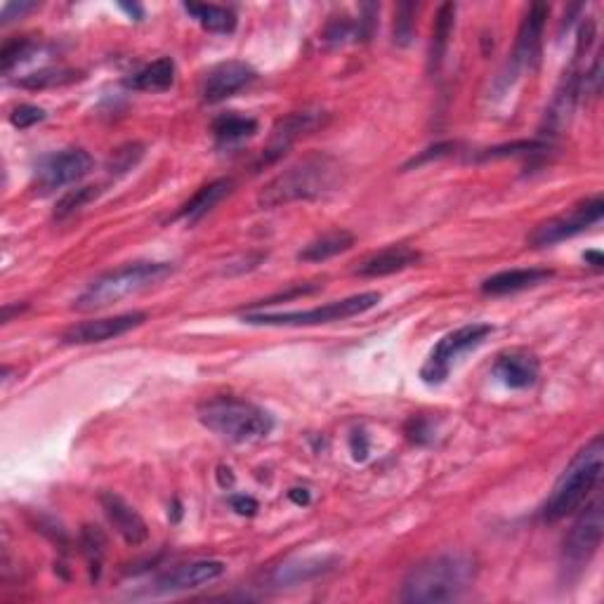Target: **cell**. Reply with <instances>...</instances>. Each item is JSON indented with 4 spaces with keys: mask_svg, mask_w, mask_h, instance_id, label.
Here are the masks:
<instances>
[{
    "mask_svg": "<svg viewBox=\"0 0 604 604\" xmlns=\"http://www.w3.org/2000/svg\"><path fill=\"white\" fill-rule=\"evenodd\" d=\"M416 12L418 5L402 3L395 10V43L409 45L413 34H416Z\"/></svg>",
    "mask_w": 604,
    "mask_h": 604,
    "instance_id": "obj_32",
    "label": "cell"
},
{
    "mask_svg": "<svg viewBox=\"0 0 604 604\" xmlns=\"http://www.w3.org/2000/svg\"><path fill=\"white\" fill-rule=\"evenodd\" d=\"M453 24H456V5L444 3L439 5L435 24H432V41H430V69L437 71L442 67L446 48H449V38L453 34Z\"/></svg>",
    "mask_w": 604,
    "mask_h": 604,
    "instance_id": "obj_25",
    "label": "cell"
},
{
    "mask_svg": "<svg viewBox=\"0 0 604 604\" xmlns=\"http://www.w3.org/2000/svg\"><path fill=\"white\" fill-rule=\"evenodd\" d=\"M232 187L234 182L229 180V177H220V180L208 182V185H203L199 192H196L192 199L180 208L177 218L187 222H199L203 215L210 213V210L218 206L222 199H227V196L232 194Z\"/></svg>",
    "mask_w": 604,
    "mask_h": 604,
    "instance_id": "obj_21",
    "label": "cell"
},
{
    "mask_svg": "<svg viewBox=\"0 0 604 604\" xmlns=\"http://www.w3.org/2000/svg\"><path fill=\"white\" fill-rule=\"evenodd\" d=\"M602 215H604V201L600 196H595V199L583 201L579 206L569 208L567 213L557 215V218H550L548 222H543V225H538L534 232L529 234V244L536 248L562 244V241L571 239V236L586 232V229L597 225V222L602 220Z\"/></svg>",
    "mask_w": 604,
    "mask_h": 604,
    "instance_id": "obj_9",
    "label": "cell"
},
{
    "mask_svg": "<svg viewBox=\"0 0 604 604\" xmlns=\"http://www.w3.org/2000/svg\"><path fill=\"white\" fill-rule=\"evenodd\" d=\"M100 503L104 515H107V520L111 522V527H114L116 534L121 536L128 546H142V543H147L149 527L133 505L123 501L118 494H111V491H104L100 496Z\"/></svg>",
    "mask_w": 604,
    "mask_h": 604,
    "instance_id": "obj_17",
    "label": "cell"
},
{
    "mask_svg": "<svg viewBox=\"0 0 604 604\" xmlns=\"http://www.w3.org/2000/svg\"><path fill=\"white\" fill-rule=\"evenodd\" d=\"M147 321V312H126L116 317H104L93 321H81V324L67 328L62 333V343L67 345H95L107 343L118 336H126L133 328H140Z\"/></svg>",
    "mask_w": 604,
    "mask_h": 604,
    "instance_id": "obj_13",
    "label": "cell"
},
{
    "mask_svg": "<svg viewBox=\"0 0 604 604\" xmlns=\"http://www.w3.org/2000/svg\"><path fill=\"white\" fill-rule=\"evenodd\" d=\"M118 8H121L123 12H128V15L135 17V19H142L144 17L142 5H126V3H121V5H118Z\"/></svg>",
    "mask_w": 604,
    "mask_h": 604,
    "instance_id": "obj_42",
    "label": "cell"
},
{
    "mask_svg": "<svg viewBox=\"0 0 604 604\" xmlns=\"http://www.w3.org/2000/svg\"><path fill=\"white\" fill-rule=\"evenodd\" d=\"M380 293L369 291L352 295L345 300H333L326 305L312 307V310H295V312H248L244 321L251 326H319L333 324V321H347L359 314H366L373 307H378Z\"/></svg>",
    "mask_w": 604,
    "mask_h": 604,
    "instance_id": "obj_6",
    "label": "cell"
},
{
    "mask_svg": "<svg viewBox=\"0 0 604 604\" xmlns=\"http://www.w3.org/2000/svg\"><path fill=\"white\" fill-rule=\"evenodd\" d=\"M604 468V442L602 435H595L583 449L571 458V463L564 468L560 479L550 491L548 501L541 505L538 517L543 522H560L564 517L574 515L586 503V498L593 494V489L600 484Z\"/></svg>",
    "mask_w": 604,
    "mask_h": 604,
    "instance_id": "obj_2",
    "label": "cell"
},
{
    "mask_svg": "<svg viewBox=\"0 0 604 604\" xmlns=\"http://www.w3.org/2000/svg\"><path fill=\"white\" fill-rule=\"evenodd\" d=\"M175 83V62L170 57H159L156 62L147 64V67L137 71L130 78H126L128 88L137 90V93H166L168 88H173Z\"/></svg>",
    "mask_w": 604,
    "mask_h": 604,
    "instance_id": "obj_22",
    "label": "cell"
},
{
    "mask_svg": "<svg viewBox=\"0 0 604 604\" xmlns=\"http://www.w3.org/2000/svg\"><path fill=\"white\" fill-rule=\"evenodd\" d=\"M100 192H102L100 187H76V189H69V192L57 201L55 218L57 220L71 218V215L78 213V210L88 206V203H93L97 199V196H100Z\"/></svg>",
    "mask_w": 604,
    "mask_h": 604,
    "instance_id": "obj_29",
    "label": "cell"
},
{
    "mask_svg": "<svg viewBox=\"0 0 604 604\" xmlns=\"http://www.w3.org/2000/svg\"><path fill=\"white\" fill-rule=\"evenodd\" d=\"M354 246V236L347 229H333V232L321 234L319 239H314L298 253V260L302 262H324L336 258V255L350 251Z\"/></svg>",
    "mask_w": 604,
    "mask_h": 604,
    "instance_id": "obj_23",
    "label": "cell"
},
{
    "mask_svg": "<svg viewBox=\"0 0 604 604\" xmlns=\"http://www.w3.org/2000/svg\"><path fill=\"white\" fill-rule=\"evenodd\" d=\"M336 560H326V557H317V560H302L295 564H286V567H279L272 574V583L274 586H298V583H305L314 579V576L326 574L331 569V564Z\"/></svg>",
    "mask_w": 604,
    "mask_h": 604,
    "instance_id": "obj_27",
    "label": "cell"
},
{
    "mask_svg": "<svg viewBox=\"0 0 604 604\" xmlns=\"http://www.w3.org/2000/svg\"><path fill=\"white\" fill-rule=\"evenodd\" d=\"M420 262V253L413 251L409 246H390L383 248V251L369 255L366 260H361L357 267H354V274L366 279H378V277H390V274L404 272L413 265Z\"/></svg>",
    "mask_w": 604,
    "mask_h": 604,
    "instance_id": "obj_18",
    "label": "cell"
},
{
    "mask_svg": "<svg viewBox=\"0 0 604 604\" xmlns=\"http://www.w3.org/2000/svg\"><path fill=\"white\" fill-rule=\"evenodd\" d=\"M45 116H48L45 114V109L36 107V104H19V107L12 109L10 123L19 130H26V128L36 126V123L45 121Z\"/></svg>",
    "mask_w": 604,
    "mask_h": 604,
    "instance_id": "obj_35",
    "label": "cell"
},
{
    "mask_svg": "<svg viewBox=\"0 0 604 604\" xmlns=\"http://www.w3.org/2000/svg\"><path fill=\"white\" fill-rule=\"evenodd\" d=\"M604 515L602 498H595L581 510L579 520L571 527L567 541H564V569L588 567L597 550L602 546Z\"/></svg>",
    "mask_w": 604,
    "mask_h": 604,
    "instance_id": "obj_10",
    "label": "cell"
},
{
    "mask_svg": "<svg viewBox=\"0 0 604 604\" xmlns=\"http://www.w3.org/2000/svg\"><path fill=\"white\" fill-rule=\"evenodd\" d=\"M491 333H494L491 324H465L456 328V331L446 333L425 359L423 369H420V380L425 385H442L463 354L477 350Z\"/></svg>",
    "mask_w": 604,
    "mask_h": 604,
    "instance_id": "obj_7",
    "label": "cell"
},
{
    "mask_svg": "<svg viewBox=\"0 0 604 604\" xmlns=\"http://www.w3.org/2000/svg\"><path fill=\"white\" fill-rule=\"evenodd\" d=\"M255 69L251 64L241 62V59H229L222 62L218 67H213L203 78L201 85V97L206 104H218L225 102L229 97L241 93L255 81Z\"/></svg>",
    "mask_w": 604,
    "mask_h": 604,
    "instance_id": "obj_15",
    "label": "cell"
},
{
    "mask_svg": "<svg viewBox=\"0 0 604 604\" xmlns=\"http://www.w3.org/2000/svg\"><path fill=\"white\" fill-rule=\"evenodd\" d=\"M258 133V121L244 114H222L213 121V135L220 144H236Z\"/></svg>",
    "mask_w": 604,
    "mask_h": 604,
    "instance_id": "obj_26",
    "label": "cell"
},
{
    "mask_svg": "<svg viewBox=\"0 0 604 604\" xmlns=\"http://www.w3.org/2000/svg\"><path fill=\"white\" fill-rule=\"evenodd\" d=\"M553 269L546 267H520V269H505L494 277L482 281L484 295H510L527 291V288H536L546 284L548 279H553Z\"/></svg>",
    "mask_w": 604,
    "mask_h": 604,
    "instance_id": "obj_20",
    "label": "cell"
},
{
    "mask_svg": "<svg viewBox=\"0 0 604 604\" xmlns=\"http://www.w3.org/2000/svg\"><path fill=\"white\" fill-rule=\"evenodd\" d=\"M36 48V43L31 41V38H12L3 45V52H0V64H3V71L8 74V71L15 67V64L22 62L31 55V50Z\"/></svg>",
    "mask_w": 604,
    "mask_h": 604,
    "instance_id": "obj_33",
    "label": "cell"
},
{
    "mask_svg": "<svg viewBox=\"0 0 604 604\" xmlns=\"http://www.w3.org/2000/svg\"><path fill=\"white\" fill-rule=\"evenodd\" d=\"M229 505H232V508L239 512V515H255V512H258V501H255V498H251V496H244V494H236V496H232L229 498Z\"/></svg>",
    "mask_w": 604,
    "mask_h": 604,
    "instance_id": "obj_38",
    "label": "cell"
},
{
    "mask_svg": "<svg viewBox=\"0 0 604 604\" xmlns=\"http://www.w3.org/2000/svg\"><path fill=\"white\" fill-rule=\"evenodd\" d=\"M36 3H26V0H19V3H5L3 10H0V24H10L12 19L24 17L26 12L36 10Z\"/></svg>",
    "mask_w": 604,
    "mask_h": 604,
    "instance_id": "obj_37",
    "label": "cell"
},
{
    "mask_svg": "<svg viewBox=\"0 0 604 604\" xmlns=\"http://www.w3.org/2000/svg\"><path fill=\"white\" fill-rule=\"evenodd\" d=\"M340 163L328 154H310L267 182L258 196L260 208L319 199L338 187Z\"/></svg>",
    "mask_w": 604,
    "mask_h": 604,
    "instance_id": "obj_3",
    "label": "cell"
},
{
    "mask_svg": "<svg viewBox=\"0 0 604 604\" xmlns=\"http://www.w3.org/2000/svg\"><path fill=\"white\" fill-rule=\"evenodd\" d=\"M142 156H144V144H140V142H128V144H123V147H118V149H114L111 151V156H109V163H107V170L111 175H126V173H130V170H133L137 163L142 161Z\"/></svg>",
    "mask_w": 604,
    "mask_h": 604,
    "instance_id": "obj_31",
    "label": "cell"
},
{
    "mask_svg": "<svg viewBox=\"0 0 604 604\" xmlns=\"http://www.w3.org/2000/svg\"><path fill=\"white\" fill-rule=\"evenodd\" d=\"M321 116L324 114H321L319 109L314 111L302 109V111H291V114L279 118V121L274 123L272 133H269V140L265 144V149H262L258 166H269V163L279 161L302 135H307L310 130L319 126Z\"/></svg>",
    "mask_w": 604,
    "mask_h": 604,
    "instance_id": "obj_12",
    "label": "cell"
},
{
    "mask_svg": "<svg viewBox=\"0 0 604 604\" xmlns=\"http://www.w3.org/2000/svg\"><path fill=\"white\" fill-rule=\"evenodd\" d=\"M288 498H291V501L298 503V505H307V503H310V491H307V489H291V491H288Z\"/></svg>",
    "mask_w": 604,
    "mask_h": 604,
    "instance_id": "obj_40",
    "label": "cell"
},
{
    "mask_svg": "<svg viewBox=\"0 0 604 604\" xmlns=\"http://www.w3.org/2000/svg\"><path fill=\"white\" fill-rule=\"evenodd\" d=\"M583 260L590 262V265H593L595 269H602V265H604V258H602L600 251H588L586 255H583Z\"/></svg>",
    "mask_w": 604,
    "mask_h": 604,
    "instance_id": "obj_41",
    "label": "cell"
},
{
    "mask_svg": "<svg viewBox=\"0 0 604 604\" xmlns=\"http://www.w3.org/2000/svg\"><path fill=\"white\" fill-rule=\"evenodd\" d=\"M583 95V74L576 67H571L564 74L560 88L550 102L546 111V121H543V135H560L569 126L571 116H574L576 104Z\"/></svg>",
    "mask_w": 604,
    "mask_h": 604,
    "instance_id": "obj_16",
    "label": "cell"
},
{
    "mask_svg": "<svg viewBox=\"0 0 604 604\" xmlns=\"http://www.w3.org/2000/svg\"><path fill=\"white\" fill-rule=\"evenodd\" d=\"M550 15V8L546 3H531L527 12H524L520 29H517L515 48H512L510 57V83L515 81L522 71H527L538 62L543 43V31H546V19Z\"/></svg>",
    "mask_w": 604,
    "mask_h": 604,
    "instance_id": "obj_11",
    "label": "cell"
},
{
    "mask_svg": "<svg viewBox=\"0 0 604 604\" xmlns=\"http://www.w3.org/2000/svg\"><path fill=\"white\" fill-rule=\"evenodd\" d=\"M350 444H352L354 461H364V458L369 456V442H366L364 432H354L352 439H350Z\"/></svg>",
    "mask_w": 604,
    "mask_h": 604,
    "instance_id": "obj_39",
    "label": "cell"
},
{
    "mask_svg": "<svg viewBox=\"0 0 604 604\" xmlns=\"http://www.w3.org/2000/svg\"><path fill=\"white\" fill-rule=\"evenodd\" d=\"M173 274L170 262H130L118 269L97 277L85 291L78 295L74 307L78 312H97L104 307L116 305V302L135 298L151 286H159Z\"/></svg>",
    "mask_w": 604,
    "mask_h": 604,
    "instance_id": "obj_4",
    "label": "cell"
},
{
    "mask_svg": "<svg viewBox=\"0 0 604 604\" xmlns=\"http://www.w3.org/2000/svg\"><path fill=\"white\" fill-rule=\"evenodd\" d=\"M453 149H456V144H453V142H439V144H435V147L425 149L423 154H418L416 159H411L409 163H406V168H413V166H420V163H428L432 159H439V156L451 154Z\"/></svg>",
    "mask_w": 604,
    "mask_h": 604,
    "instance_id": "obj_36",
    "label": "cell"
},
{
    "mask_svg": "<svg viewBox=\"0 0 604 604\" xmlns=\"http://www.w3.org/2000/svg\"><path fill=\"white\" fill-rule=\"evenodd\" d=\"M78 78H83V76L74 69L52 67V69L34 71V74H29L24 78H17L15 83L19 85V88H26V90H48V88H57V85H69V83L78 81Z\"/></svg>",
    "mask_w": 604,
    "mask_h": 604,
    "instance_id": "obj_28",
    "label": "cell"
},
{
    "mask_svg": "<svg viewBox=\"0 0 604 604\" xmlns=\"http://www.w3.org/2000/svg\"><path fill=\"white\" fill-rule=\"evenodd\" d=\"M83 550H85V555H88L90 574H93V579H97V576H100V564H102V555H104V536L100 534V531L93 527H85Z\"/></svg>",
    "mask_w": 604,
    "mask_h": 604,
    "instance_id": "obj_34",
    "label": "cell"
},
{
    "mask_svg": "<svg viewBox=\"0 0 604 604\" xmlns=\"http://www.w3.org/2000/svg\"><path fill=\"white\" fill-rule=\"evenodd\" d=\"M550 142L548 140H522V142H510L501 144V147H491L479 154V161H496V159H508V156H529L538 154V151H548Z\"/></svg>",
    "mask_w": 604,
    "mask_h": 604,
    "instance_id": "obj_30",
    "label": "cell"
},
{
    "mask_svg": "<svg viewBox=\"0 0 604 604\" xmlns=\"http://www.w3.org/2000/svg\"><path fill=\"white\" fill-rule=\"evenodd\" d=\"M93 168H95V159L81 147L55 151V154L45 156V159L38 163L34 173L36 194L48 196L52 192H57V189L76 185V182H81L83 177L93 173Z\"/></svg>",
    "mask_w": 604,
    "mask_h": 604,
    "instance_id": "obj_8",
    "label": "cell"
},
{
    "mask_svg": "<svg viewBox=\"0 0 604 604\" xmlns=\"http://www.w3.org/2000/svg\"><path fill=\"white\" fill-rule=\"evenodd\" d=\"M227 571V564L220 560H194L187 564H177V567L163 571L156 579V593H187V590H196L208 586L222 579Z\"/></svg>",
    "mask_w": 604,
    "mask_h": 604,
    "instance_id": "obj_14",
    "label": "cell"
},
{
    "mask_svg": "<svg viewBox=\"0 0 604 604\" xmlns=\"http://www.w3.org/2000/svg\"><path fill=\"white\" fill-rule=\"evenodd\" d=\"M187 15H192L196 22L201 24V29H206L208 34H232L236 29L234 10L222 8V5H210V3H185L182 5Z\"/></svg>",
    "mask_w": 604,
    "mask_h": 604,
    "instance_id": "obj_24",
    "label": "cell"
},
{
    "mask_svg": "<svg viewBox=\"0 0 604 604\" xmlns=\"http://www.w3.org/2000/svg\"><path fill=\"white\" fill-rule=\"evenodd\" d=\"M475 560L465 553H439L416 564L402 583V602H453L475 583Z\"/></svg>",
    "mask_w": 604,
    "mask_h": 604,
    "instance_id": "obj_1",
    "label": "cell"
},
{
    "mask_svg": "<svg viewBox=\"0 0 604 604\" xmlns=\"http://www.w3.org/2000/svg\"><path fill=\"white\" fill-rule=\"evenodd\" d=\"M538 373H541L538 359L520 350L501 354L494 364V376L510 390H527L538 380Z\"/></svg>",
    "mask_w": 604,
    "mask_h": 604,
    "instance_id": "obj_19",
    "label": "cell"
},
{
    "mask_svg": "<svg viewBox=\"0 0 604 604\" xmlns=\"http://www.w3.org/2000/svg\"><path fill=\"white\" fill-rule=\"evenodd\" d=\"M199 420L232 444L260 442L274 430V418L265 409L239 397L208 399L199 406Z\"/></svg>",
    "mask_w": 604,
    "mask_h": 604,
    "instance_id": "obj_5",
    "label": "cell"
}]
</instances>
